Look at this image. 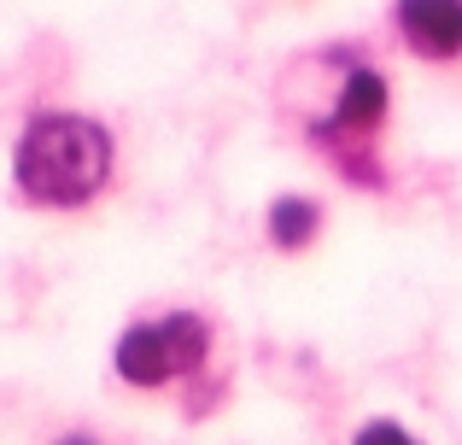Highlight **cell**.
<instances>
[{
	"instance_id": "1",
	"label": "cell",
	"mask_w": 462,
	"mask_h": 445,
	"mask_svg": "<svg viewBox=\"0 0 462 445\" xmlns=\"http://www.w3.org/2000/svg\"><path fill=\"white\" fill-rule=\"evenodd\" d=\"M12 182L35 206H88L106 182H112V135L106 124L82 112H42L18 135L12 153Z\"/></svg>"
},
{
	"instance_id": "2",
	"label": "cell",
	"mask_w": 462,
	"mask_h": 445,
	"mask_svg": "<svg viewBox=\"0 0 462 445\" xmlns=\"http://www.w3.org/2000/svg\"><path fill=\"white\" fill-rule=\"evenodd\" d=\"M205 352H211L205 317L170 311V317H158V322L124 329L112 364H117V375H124L129 387H164V381H176V375H193V369L205 364Z\"/></svg>"
},
{
	"instance_id": "3",
	"label": "cell",
	"mask_w": 462,
	"mask_h": 445,
	"mask_svg": "<svg viewBox=\"0 0 462 445\" xmlns=\"http://www.w3.org/2000/svg\"><path fill=\"white\" fill-rule=\"evenodd\" d=\"M393 23L410 53L433 59V65L462 59V0H398Z\"/></svg>"
},
{
	"instance_id": "4",
	"label": "cell",
	"mask_w": 462,
	"mask_h": 445,
	"mask_svg": "<svg viewBox=\"0 0 462 445\" xmlns=\"http://www.w3.org/2000/svg\"><path fill=\"white\" fill-rule=\"evenodd\" d=\"M316 228H322V206L316 199H299V194H282L270 206V240L282 252H299L316 240Z\"/></svg>"
},
{
	"instance_id": "5",
	"label": "cell",
	"mask_w": 462,
	"mask_h": 445,
	"mask_svg": "<svg viewBox=\"0 0 462 445\" xmlns=\"http://www.w3.org/2000/svg\"><path fill=\"white\" fill-rule=\"evenodd\" d=\"M351 445H416V440H410V434H404L398 422H363V428H357V440H351Z\"/></svg>"
},
{
	"instance_id": "6",
	"label": "cell",
	"mask_w": 462,
	"mask_h": 445,
	"mask_svg": "<svg viewBox=\"0 0 462 445\" xmlns=\"http://www.w3.org/2000/svg\"><path fill=\"white\" fill-rule=\"evenodd\" d=\"M59 445H94V440H88V434H65Z\"/></svg>"
}]
</instances>
